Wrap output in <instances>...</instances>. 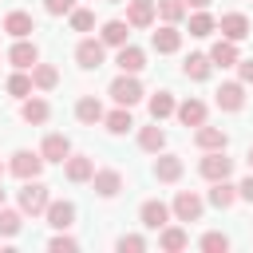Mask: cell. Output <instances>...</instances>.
Segmentation results:
<instances>
[{"instance_id": "cell-1", "label": "cell", "mask_w": 253, "mask_h": 253, "mask_svg": "<svg viewBox=\"0 0 253 253\" xmlns=\"http://www.w3.org/2000/svg\"><path fill=\"white\" fill-rule=\"evenodd\" d=\"M47 202H51V190H47L40 178H28V182L20 186V213H28V217H43Z\"/></svg>"}, {"instance_id": "cell-2", "label": "cell", "mask_w": 253, "mask_h": 253, "mask_svg": "<svg viewBox=\"0 0 253 253\" xmlns=\"http://www.w3.org/2000/svg\"><path fill=\"white\" fill-rule=\"evenodd\" d=\"M107 95H111V99H115L119 107H134V103H142V99H146V91H142L138 75H126V71H119V75L111 79Z\"/></svg>"}, {"instance_id": "cell-3", "label": "cell", "mask_w": 253, "mask_h": 253, "mask_svg": "<svg viewBox=\"0 0 253 253\" xmlns=\"http://www.w3.org/2000/svg\"><path fill=\"white\" fill-rule=\"evenodd\" d=\"M75 63H79L83 71L103 67V63H107V43H103V40H95V36H83V40L75 43Z\"/></svg>"}, {"instance_id": "cell-4", "label": "cell", "mask_w": 253, "mask_h": 253, "mask_svg": "<svg viewBox=\"0 0 253 253\" xmlns=\"http://www.w3.org/2000/svg\"><path fill=\"white\" fill-rule=\"evenodd\" d=\"M198 174H202L206 182H221V178L233 174V158H225V150H202Z\"/></svg>"}, {"instance_id": "cell-5", "label": "cell", "mask_w": 253, "mask_h": 253, "mask_svg": "<svg viewBox=\"0 0 253 253\" xmlns=\"http://www.w3.org/2000/svg\"><path fill=\"white\" fill-rule=\"evenodd\" d=\"M202 210H206V202H202V194H194V190H178L174 202H170L174 221H202Z\"/></svg>"}, {"instance_id": "cell-6", "label": "cell", "mask_w": 253, "mask_h": 253, "mask_svg": "<svg viewBox=\"0 0 253 253\" xmlns=\"http://www.w3.org/2000/svg\"><path fill=\"white\" fill-rule=\"evenodd\" d=\"M40 170H43V154H40V150H16L12 162H8V174H16L20 182L40 178Z\"/></svg>"}, {"instance_id": "cell-7", "label": "cell", "mask_w": 253, "mask_h": 253, "mask_svg": "<svg viewBox=\"0 0 253 253\" xmlns=\"http://www.w3.org/2000/svg\"><path fill=\"white\" fill-rule=\"evenodd\" d=\"M138 221H142L146 229H162V225H170V221H174V213H170V206H166V202L146 198V202L138 206Z\"/></svg>"}, {"instance_id": "cell-8", "label": "cell", "mask_w": 253, "mask_h": 253, "mask_svg": "<svg viewBox=\"0 0 253 253\" xmlns=\"http://www.w3.org/2000/svg\"><path fill=\"white\" fill-rule=\"evenodd\" d=\"M213 103H217L221 111H229V115H233V111H241V107H245V83H241V79L221 83V87L213 91Z\"/></svg>"}, {"instance_id": "cell-9", "label": "cell", "mask_w": 253, "mask_h": 253, "mask_svg": "<svg viewBox=\"0 0 253 253\" xmlns=\"http://www.w3.org/2000/svg\"><path fill=\"white\" fill-rule=\"evenodd\" d=\"M182 170H186V166H182V158H178V154H166V150H158V154H154V166H150L154 182H166V186H170V182H178V178H182Z\"/></svg>"}, {"instance_id": "cell-10", "label": "cell", "mask_w": 253, "mask_h": 253, "mask_svg": "<svg viewBox=\"0 0 253 253\" xmlns=\"http://www.w3.org/2000/svg\"><path fill=\"white\" fill-rule=\"evenodd\" d=\"M217 32L225 36V40H233V43H241L249 32H253V24H249V16L245 12H225L221 20H217Z\"/></svg>"}, {"instance_id": "cell-11", "label": "cell", "mask_w": 253, "mask_h": 253, "mask_svg": "<svg viewBox=\"0 0 253 253\" xmlns=\"http://www.w3.org/2000/svg\"><path fill=\"white\" fill-rule=\"evenodd\" d=\"M20 119H24L28 126H43V123L51 119V103L40 99V95H28V99H20Z\"/></svg>"}, {"instance_id": "cell-12", "label": "cell", "mask_w": 253, "mask_h": 253, "mask_svg": "<svg viewBox=\"0 0 253 253\" xmlns=\"http://www.w3.org/2000/svg\"><path fill=\"white\" fill-rule=\"evenodd\" d=\"M150 47H154L158 55H174V51L182 47V32H178V24H162L158 32H150Z\"/></svg>"}, {"instance_id": "cell-13", "label": "cell", "mask_w": 253, "mask_h": 253, "mask_svg": "<svg viewBox=\"0 0 253 253\" xmlns=\"http://www.w3.org/2000/svg\"><path fill=\"white\" fill-rule=\"evenodd\" d=\"M8 63L20 67V71H32V63H40V47L32 43V36H28V40H16V43L8 47Z\"/></svg>"}, {"instance_id": "cell-14", "label": "cell", "mask_w": 253, "mask_h": 253, "mask_svg": "<svg viewBox=\"0 0 253 253\" xmlns=\"http://www.w3.org/2000/svg\"><path fill=\"white\" fill-rule=\"evenodd\" d=\"M91 174H95V158H87V154H67L63 158V178L67 182H91Z\"/></svg>"}, {"instance_id": "cell-15", "label": "cell", "mask_w": 253, "mask_h": 253, "mask_svg": "<svg viewBox=\"0 0 253 253\" xmlns=\"http://www.w3.org/2000/svg\"><path fill=\"white\" fill-rule=\"evenodd\" d=\"M91 190H95L99 198H115V194L123 190V174H119L115 166H103V170L91 174Z\"/></svg>"}, {"instance_id": "cell-16", "label": "cell", "mask_w": 253, "mask_h": 253, "mask_svg": "<svg viewBox=\"0 0 253 253\" xmlns=\"http://www.w3.org/2000/svg\"><path fill=\"white\" fill-rule=\"evenodd\" d=\"M43 217H47L51 229H71V225H75V202H67V198L55 202V198H51L47 210H43Z\"/></svg>"}, {"instance_id": "cell-17", "label": "cell", "mask_w": 253, "mask_h": 253, "mask_svg": "<svg viewBox=\"0 0 253 253\" xmlns=\"http://www.w3.org/2000/svg\"><path fill=\"white\" fill-rule=\"evenodd\" d=\"M182 75H186V79H194V83H206V79L213 75L210 55H206V51H190V55L182 59Z\"/></svg>"}, {"instance_id": "cell-18", "label": "cell", "mask_w": 253, "mask_h": 253, "mask_svg": "<svg viewBox=\"0 0 253 253\" xmlns=\"http://www.w3.org/2000/svg\"><path fill=\"white\" fill-rule=\"evenodd\" d=\"M123 4H126V24H130V28H150V24L158 20L154 0H123Z\"/></svg>"}, {"instance_id": "cell-19", "label": "cell", "mask_w": 253, "mask_h": 253, "mask_svg": "<svg viewBox=\"0 0 253 253\" xmlns=\"http://www.w3.org/2000/svg\"><path fill=\"white\" fill-rule=\"evenodd\" d=\"M119 55H115V63H119V71H126V75H138L142 67H146V51L142 47H134V43H123V47H115Z\"/></svg>"}, {"instance_id": "cell-20", "label": "cell", "mask_w": 253, "mask_h": 253, "mask_svg": "<svg viewBox=\"0 0 253 253\" xmlns=\"http://www.w3.org/2000/svg\"><path fill=\"white\" fill-rule=\"evenodd\" d=\"M174 115H178V123H182V126H202V123H206V115H210V107H206L202 99H182V103L174 107Z\"/></svg>"}, {"instance_id": "cell-21", "label": "cell", "mask_w": 253, "mask_h": 253, "mask_svg": "<svg viewBox=\"0 0 253 253\" xmlns=\"http://www.w3.org/2000/svg\"><path fill=\"white\" fill-rule=\"evenodd\" d=\"M194 142H198V150H225L229 146V134L221 130V126H194Z\"/></svg>"}, {"instance_id": "cell-22", "label": "cell", "mask_w": 253, "mask_h": 253, "mask_svg": "<svg viewBox=\"0 0 253 253\" xmlns=\"http://www.w3.org/2000/svg\"><path fill=\"white\" fill-rule=\"evenodd\" d=\"M40 154H43V162H59V166H63V158L71 154V138H67V134H43Z\"/></svg>"}, {"instance_id": "cell-23", "label": "cell", "mask_w": 253, "mask_h": 253, "mask_svg": "<svg viewBox=\"0 0 253 253\" xmlns=\"http://www.w3.org/2000/svg\"><path fill=\"white\" fill-rule=\"evenodd\" d=\"M206 202H210L213 210H229V206L237 202V186H233L229 178H221V182H210V194H206Z\"/></svg>"}, {"instance_id": "cell-24", "label": "cell", "mask_w": 253, "mask_h": 253, "mask_svg": "<svg viewBox=\"0 0 253 253\" xmlns=\"http://www.w3.org/2000/svg\"><path fill=\"white\" fill-rule=\"evenodd\" d=\"M4 32H8L12 40H28V36L36 32V20H32L28 12H20V8H16V12H8V16H4Z\"/></svg>"}, {"instance_id": "cell-25", "label": "cell", "mask_w": 253, "mask_h": 253, "mask_svg": "<svg viewBox=\"0 0 253 253\" xmlns=\"http://www.w3.org/2000/svg\"><path fill=\"white\" fill-rule=\"evenodd\" d=\"M99 40L107 47H123V43H130V24L126 20H107L103 32H99Z\"/></svg>"}, {"instance_id": "cell-26", "label": "cell", "mask_w": 253, "mask_h": 253, "mask_svg": "<svg viewBox=\"0 0 253 253\" xmlns=\"http://www.w3.org/2000/svg\"><path fill=\"white\" fill-rule=\"evenodd\" d=\"M206 55H210V63H213V67H233V63L241 59V55H237V43H233V40H225V36H221Z\"/></svg>"}, {"instance_id": "cell-27", "label": "cell", "mask_w": 253, "mask_h": 253, "mask_svg": "<svg viewBox=\"0 0 253 253\" xmlns=\"http://www.w3.org/2000/svg\"><path fill=\"white\" fill-rule=\"evenodd\" d=\"M103 115H107V111H103V103H99L95 95H83V99L75 103V119H79L83 126H95V123H103Z\"/></svg>"}, {"instance_id": "cell-28", "label": "cell", "mask_w": 253, "mask_h": 253, "mask_svg": "<svg viewBox=\"0 0 253 253\" xmlns=\"http://www.w3.org/2000/svg\"><path fill=\"white\" fill-rule=\"evenodd\" d=\"M158 245H162L166 253H182V249L190 245V233H186L182 225H162V229H158Z\"/></svg>"}, {"instance_id": "cell-29", "label": "cell", "mask_w": 253, "mask_h": 253, "mask_svg": "<svg viewBox=\"0 0 253 253\" xmlns=\"http://www.w3.org/2000/svg\"><path fill=\"white\" fill-rule=\"evenodd\" d=\"M146 107H150V119H154V123H162V119H170V115H174V107H178V103H174V91H154V95L146 99Z\"/></svg>"}, {"instance_id": "cell-30", "label": "cell", "mask_w": 253, "mask_h": 253, "mask_svg": "<svg viewBox=\"0 0 253 253\" xmlns=\"http://www.w3.org/2000/svg\"><path fill=\"white\" fill-rule=\"evenodd\" d=\"M32 87L36 91H55L59 87V71L51 63H32Z\"/></svg>"}, {"instance_id": "cell-31", "label": "cell", "mask_w": 253, "mask_h": 253, "mask_svg": "<svg viewBox=\"0 0 253 253\" xmlns=\"http://www.w3.org/2000/svg\"><path fill=\"white\" fill-rule=\"evenodd\" d=\"M103 126H107L111 134H126V130L134 126V119H130V107H119V103H115V111H107V115H103Z\"/></svg>"}, {"instance_id": "cell-32", "label": "cell", "mask_w": 253, "mask_h": 253, "mask_svg": "<svg viewBox=\"0 0 253 253\" xmlns=\"http://www.w3.org/2000/svg\"><path fill=\"white\" fill-rule=\"evenodd\" d=\"M154 12L162 24H182L190 8H186V0H154Z\"/></svg>"}, {"instance_id": "cell-33", "label": "cell", "mask_w": 253, "mask_h": 253, "mask_svg": "<svg viewBox=\"0 0 253 253\" xmlns=\"http://www.w3.org/2000/svg\"><path fill=\"white\" fill-rule=\"evenodd\" d=\"M213 32H217V20H213L206 8H194V12H190V36L206 40V36H213Z\"/></svg>"}, {"instance_id": "cell-34", "label": "cell", "mask_w": 253, "mask_h": 253, "mask_svg": "<svg viewBox=\"0 0 253 253\" xmlns=\"http://www.w3.org/2000/svg\"><path fill=\"white\" fill-rule=\"evenodd\" d=\"M138 146L146 150V154H158V150H166V130L154 123V126H142L138 130Z\"/></svg>"}, {"instance_id": "cell-35", "label": "cell", "mask_w": 253, "mask_h": 253, "mask_svg": "<svg viewBox=\"0 0 253 253\" xmlns=\"http://www.w3.org/2000/svg\"><path fill=\"white\" fill-rule=\"evenodd\" d=\"M4 87H8V95H12V99H28V95L36 91V87H32V71H20V67L8 75V83H4Z\"/></svg>"}, {"instance_id": "cell-36", "label": "cell", "mask_w": 253, "mask_h": 253, "mask_svg": "<svg viewBox=\"0 0 253 253\" xmlns=\"http://www.w3.org/2000/svg\"><path fill=\"white\" fill-rule=\"evenodd\" d=\"M20 225H24V213H20V210L0 206V237H16V233H20Z\"/></svg>"}, {"instance_id": "cell-37", "label": "cell", "mask_w": 253, "mask_h": 253, "mask_svg": "<svg viewBox=\"0 0 253 253\" xmlns=\"http://www.w3.org/2000/svg\"><path fill=\"white\" fill-rule=\"evenodd\" d=\"M67 20H71V32H91L95 28V12L91 8H71Z\"/></svg>"}, {"instance_id": "cell-38", "label": "cell", "mask_w": 253, "mask_h": 253, "mask_svg": "<svg viewBox=\"0 0 253 253\" xmlns=\"http://www.w3.org/2000/svg\"><path fill=\"white\" fill-rule=\"evenodd\" d=\"M198 249H206V253H225V249H229V237H225V233H217V229H210V233H202Z\"/></svg>"}, {"instance_id": "cell-39", "label": "cell", "mask_w": 253, "mask_h": 253, "mask_svg": "<svg viewBox=\"0 0 253 253\" xmlns=\"http://www.w3.org/2000/svg\"><path fill=\"white\" fill-rule=\"evenodd\" d=\"M47 249H51V253H75V249H79V241H75L67 229H55V237L47 241Z\"/></svg>"}, {"instance_id": "cell-40", "label": "cell", "mask_w": 253, "mask_h": 253, "mask_svg": "<svg viewBox=\"0 0 253 253\" xmlns=\"http://www.w3.org/2000/svg\"><path fill=\"white\" fill-rule=\"evenodd\" d=\"M115 249H119V253H142V249H146V237H142V233H123V237L115 241Z\"/></svg>"}, {"instance_id": "cell-41", "label": "cell", "mask_w": 253, "mask_h": 253, "mask_svg": "<svg viewBox=\"0 0 253 253\" xmlns=\"http://www.w3.org/2000/svg\"><path fill=\"white\" fill-rule=\"evenodd\" d=\"M75 8V0H43V12L47 16H67Z\"/></svg>"}, {"instance_id": "cell-42", "label": "cell", "mask_w": 253, "mask_h": 253, "mask_svg": "<svg viewBox=\"0 0 253 253\" xmlns=\"http://www.w3.org/2000/svg\"><path fill=\"white\" fill-rule=\"evenodd\" d=\"M237 202H249L253 206V170H249V178L237 182Z\"/></svg>"}, {"instance_id": "cell-43", "label": "cell", "mask_w": 253, "mask_h": 253, "mask_svg": "<svg viewBox=\"0 0 253 253\" xmlns=\"http://www.w3.org/2000/svg\"><path fill=\"white\" fill-rule=\"evenodd\" d=\"M233 67H237V79H241V83L249 87V83H253V59H237Z\"/></svg>"}, {"instance_id": "cell-44", "label": "cell", "mask_w": 253, "mask_h": 253, "mask_svg": "<svg viewBox=\"0 0 253 253\" xmlns=\"http://www.w3.org/2000/svg\"><path fill=\"white\" fill-rule=\"evenodd\" d=\"M186 8H210V0H186Z\"/></svg>"}, {"instance_id": "cell-45", "label": "cell", "mask_w": 253, "mask_h": 253, "mask_svg": "<svg viewBox=\"0 0 253 253\" xmlns=\"http://www.w3.org/2000/svg\"><path fill=\"white\" fill-rule=\"evenodd\" d=\"M245 162H249V170H253V146H249V154H245Z\"/></svg>"}, {"instance_id": "cell-46", "label": "cell", "mask_w": 253, "mask_h": 253, "mask_svg": "<svg viewBox=\"0 0 253 253\" xmlns=\"http://www.w3.org/2000/svg\"><path fill=\"white\" fill-rule=\"evenodd\" d=\"M4 170H8V166H4V162H0V178H4Z\"/></svg>"}, {"instance_id": "cell-47", "label": "cell", "mask_w": 253, "mask_h": 253, "mask_svg": "<svg viewBox=\"0 0 253 253\" xmlns=\"http://www.w3.org/2000/svg\"><path fill=\"white\" fill-rule=\"evenodd\" d=\"M0 206H4V186H0Z\"/></svg>"}, {"instance_id": "cell-48", "label": "cell", "mask_w": 253, "mask_h": 253, "mask_svg": "<svg viewBox=\"0 0 253 253\" xmlns=\"http://www.w3.org/2000/svg\"><path fill=\"white\" fill-rule=\"evenodd\" d=\"M107 4H123V0H107Z\"/></svg>"}, {"instance_id": "cell-49", "label": "cell", "mask_w": 253, "mask_h": 253, "mask_svg": "<svg viewBox=\"0 0 253 253\" xmlns=\"http://www.w3.org/2000/svg\"><path fill=\"white\" fill-rule=\"evenodd\" d=\"M249 4H253V0H249Z\"/></svg>"}]
</instances>
